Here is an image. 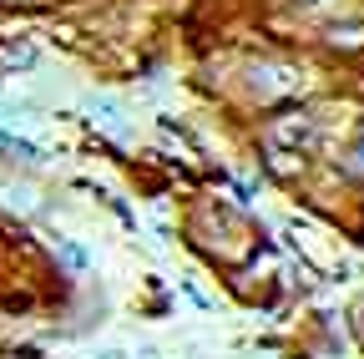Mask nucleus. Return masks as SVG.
Returning <instances> with one entry per match:
<instances>
[{"label": "nucleus", "instance_id": "7ed1b4c3", "mask_svg": "<svg viewBox=\"0 0 364 359\" xmlns=\"http://www.w3.org/2000/svg\"><path fill=\"white\" fill-rule=\"evenodd\" d=\"M349 172H354V177H364V142L354 147V157H349Z\"/></svg>", "mask_w": 364, "mask_h": 359}, {"label": "nucleus", "instance_id": "f03ea898", "mask_svg": "<svg viewBox=\"0 0 364 359\" xmlns=\"http://www.w3.org/2000/svg\"><path fill=\"white\" fill-rule=\"evenodd\" d=\"M0 66H31V46L26 41H6L0 46Z\"/></svg>", "mask_w": 364, "mask_h": 359}, {"label": "nucleus", "instance_id": "f257e3e1", "mask_svg": "<svg viewBox=\"0 0 364 359\" xmlns=\"http://www.w3.org/2000/svg\"><path fill=\"white\" fill-rule=\"evenodd\" d=\"M314 122L304 117V112H294V117H279L268 127V147H279V142H289V147H314Z\"/></svg>", "mask_w": 364, "mask_h": 359}]
</instances>
